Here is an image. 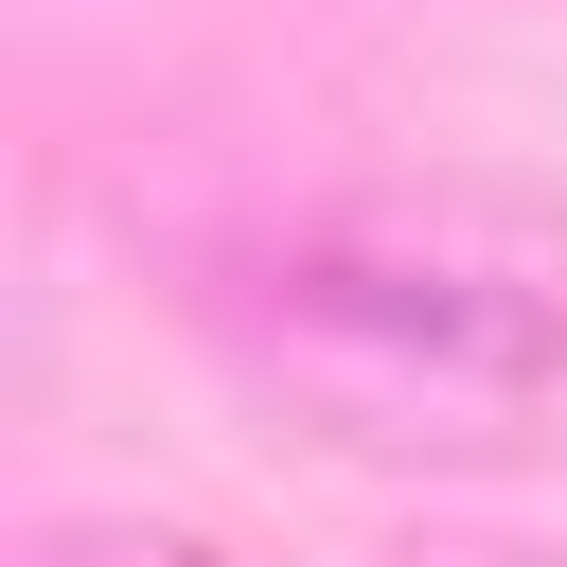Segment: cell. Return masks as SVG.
Here are the masks:
<instances>
[{"mask_svg": "<svg viewBox=\"0 0 567 567\" xmlns=\"http://www.w3.org/2000/svg\"><path fill=\"white\" fill-rule=\"evenodd\" d=\"M248 319L301 337L372 408H443L461 443H514L532 408H567V266L478 248V230L319 213L284 248H248Z\"/></svg>", "mask_w": 567, "mask_h": 567, "instance_id": "1", "label": "cell"}, {"mask_svg": "<svg viewBox=\"0 0 567 567\" xmlns=\"http://www.w3.org/2000/svg\"><path fill=\"white\" fill-rule=\"evenodd\" d=\"M461 567H567V549H461Z\"/></svg>", "mask_w": 567, "mask_h": 567, "instance_id": "2", "label": "cell"}]
</instances>
